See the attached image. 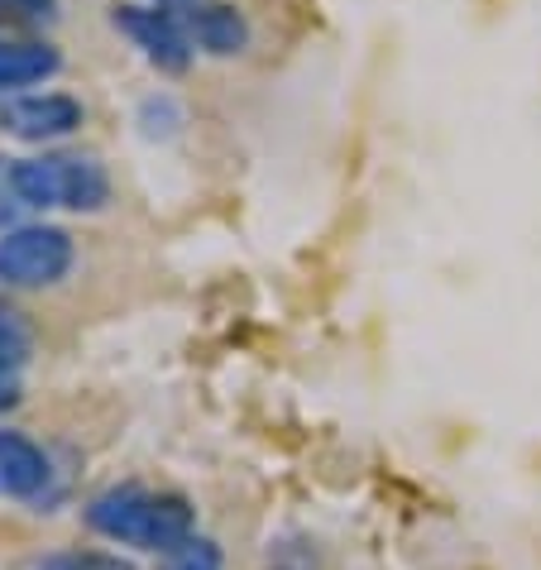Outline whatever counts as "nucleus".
<instances>
[{"mask_svg":"<svg viewBox=\"0 0 541 570\" xmlns=\"http://www.w3.org/2000/svg\"><path fill=\"white\" fill-rule=\"evenodd\" d=\"M87 528L120 547L158 551L168 557L187 537H197V509L173 489H145V484H116L97 494L82 509Z\"/></svg>","mask_w":541,"mask_h":570,"instance_id":"f257e3e1","label":"nucleus"},{"mask_svg":"<svg viewBox=\"0 0 541 570\" xmlns=\"http://www.w3.org/2000/svg\"><path fill=\"white\" fill-rule=\"evenodd\" d=\"M24 207L35 212H101L110 202V173L91 154H35L14 158Z\"/></svg>","mask_w":541,"mask_h":570,"instance_id":"f03ea898","label":"nucleus"},{"mask_svg":"<svg viewBox=\"0 0 541 570\" xmlns=\"http://www.w3.org/2000/svg\"><path fill=\"white\" fill-rule=\"evenodd\" d=\"M77 245L62 226H14L0 235V283L6 288H53L68 278Z\"/></svg>","mask_w":541,"mask_h":570,"instance_id":"7ed1b4c3","label":"nucleus"},{"mask_svg":"<svg viewBox=\"0 0 541 570\" xmlns=\"http://www.w3.org/2000/svg\"><path fill=\"white\" fill-rule=\"evenodd\" d=\"M110 24H116L158 72H187L193 68L197 43L173 10H164V6H116L110 10Z\"/></svg>","mask_w":541,"mask_h":570,"instance_id":"20e7f679","label":"nucleus"},{"mask_svg":"<svg viewBox=\"0 0 541 570\" xmlns=\"http://www.w3.org/2000/svg\"><path fill=\"white\" fill-rule=\"evenodd\" d=\"M0 130L29 139V145L68 139L72 130H82V101L68 91H24V97H10L0 106Z\"/></svg>","mask_w":541,"mask_h":570,"instance_id":"39448f33","label":"nucleus"},{"mask_svg":"<svg viewBox=\"0 0 541 570\" xmlns=\"http://www.w3.org/2000/svg\"><path fill=\"white\" fill-rule=\"evenodd\" d=\"M53 480V461L24 432L0 426V499H39Z\"/></svg>","mask_w":541,"mask_h":570,"instance_id":"423d86ee","label":"nucleus"},{"mask_svg":"<svg viewBox=\"0 0 541 570\" xmlns=\"http://www.w3.org/2000/svg\"><path fill=\"white\" fill-rule=\"evenodd\" d=\"M187 35H193L197 49H206L212 58H235L245 53L249 43V24L245 14L235 6H220V0H197V6H187Z\"/></svg>","mask_w":541,"mask_h":570,"instance_id":"0eeeda50","label":"nucleus"},{"mask_svg":"<svg viewBox=\"0 0 541 570\" xmlns=\"http://www.w3.org/2000/svg\"><path fill=\"white\" fill-rule=\"evenodd\" d=\"M62 72V53L43 39H0V97H20Z\"/></svg>","mask_w":541,"mask_h":570,"instance_id":"6e6552de","label":"nucleus"},{"mask_svg":"<svg viewBox=\"0 0 541 570\" xmlns=\"http://www.w3.org/2000/svg\"><path fill=\"white\" fill-rule=\"evenodd\" d=\"M29 355H35V326H29V316L10 297H0V370L20 374Z\"/></svg>","mask_w":541,"mask_h":570,"instance_id":"1a4fd4ad","label":"nucleus"},{"mask_svg":"<svg viewBox=\"0 0 541 570\" xmlns=\"http://www.w3.org/2000/svg\"><path fill=\"white\" fill-rule=\"evenodd\" d=\"M220 566H226V557H220V547L212 537H187L183 547L168 551L158 570H220Z\"/></svg>","mask_w":541,"mask_h":570,"instance_id":"9d476101","label":"nucleus"},{"mask_svg":"<svg viewBox=\"0 0 541 570\" xmlns=\"http://www.w3.org/2000/svg\"><path fill=\"white\" fill-rule=\"evenodd\" d=\"M20 212H24V197H20V183H14V158L0 154V235L14 230Z\"/></svg>","mask_w":541,"mask_h":570,"instance_id":"9b49d317","label":"nucleus"},{"mask_svg":"<svg viewBox=\"0 0 541 570\" xmlns=\"http://www.w3.org/2000/svg\"><path fill=\"white\" fill-rule=\"evenodd\" d=\"M58 14V0H0V20L6 24H43Z\"/></svg>","mask_w":541,"mask_h":570,"instance_id":"f8f14e48","label":"nucleus"},{"mask_svg":"<svg viewBox=\"0 0 541 570\" xmlns=\"http://www.w3.org/2000/svg\"><path fill=\"white\" fill-rule=\"evenodd\" d=\"M43 570H130V561L106 557V551H91V557H53Z\"/></svg>","mask_w":541,"mask_h":570,"instance_id":"ddd939ff","label":"nucleus"},{"mask_svg":"<svg viewBox=\"0 0 541 570\" xmlns=\"http://www.w3.org/2000/svg\"><path fill=\"white\" fill-rule=\"evenodd\" d=\"M24 393H20V374L14 370H0V413H10L14 403H20Z\"/></svg>","mask_w":541,"mask_h":570,"instance_id":"4468645a","label":"nucleus"},{"mask_svg":"<svg viewBox=\"0 0 541 570\" xmlns=\"http://www.w3.org/2000/svg\"><path fill=\"white\" fill-rule=\"evenodd\" d=\"M158 6H197V0H158Z\"/></svg>","mask_w":541,"mask_h":570,"instance_id":"2eb2a0df","label":"nucleus"}]
</instances>
